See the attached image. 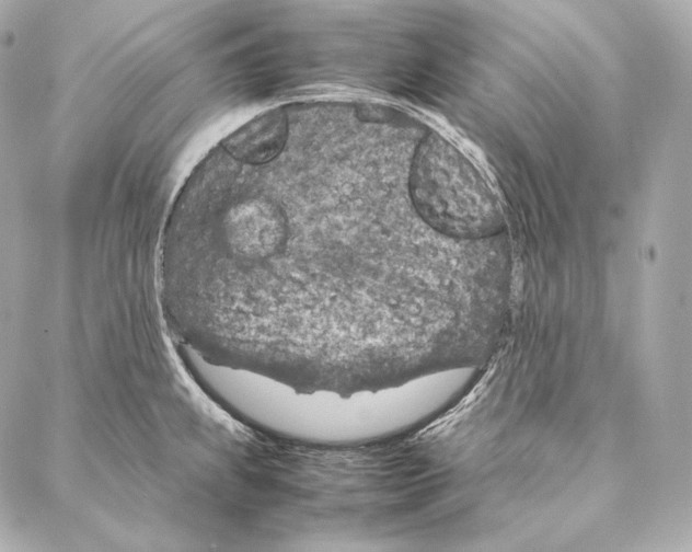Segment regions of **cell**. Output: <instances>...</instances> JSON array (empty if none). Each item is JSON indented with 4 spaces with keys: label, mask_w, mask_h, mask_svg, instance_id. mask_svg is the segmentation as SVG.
<instances>
[{
    "label": "cell",
    "mask_w": 692,
    "mask_h": 552,
    "mask_svg": "<svg viewBox=\"0 0 692 552\" xmlns=\"http://www.w3.org/2000/svg\"><path fill=\"white\" fill-rule=\"evenodd\" d=\"M408 193L418 216L446 238L487 239L504 226L498 198L487 181L438 133L426 136L414 153Z\"/></svg>",
    "instance_id": "cell-1"
}]
</instances>
